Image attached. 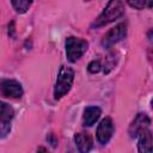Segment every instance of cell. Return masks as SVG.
Segmentation results:
<instances>
[{"label": "cell", "mask_w": 153, "mask_h": 153, "mask_svg": "<svg viewBox=\"0 0 153 153\" xmlns=\"http://www.w3.org/2000/svg\"><path fill=\"white\" fill-rule=\"evenodd\" d=\"M123 13H124V4L122 1H118V0L110 1L108 2L103 12L99 14V17L94 20V23L92 24V27L105 26L112 23L114 20H116L117 18H120Z\"/></svg>", "instance_id": "cell-1"}, {"label": "cell", "mask_w": 153, "mask_h": 153, "mask_svg": "<svg viewBox=\"0 0 153 153\" xmlns=\"http://www.w3.org/2000/svg\"><path fill=\"white\" fill-rule=\"evenodd\" d=\"M73 80H74V71L71 67L61 66L57 73V79H56L55 88H54L55 99H60L69 92L73 85Z\"/></svg>", "instance_id": "cell-2"}, {"label": "cell", "mask_w": 153, "mask_h": 153, "mask_svg": "<svg viewBox=\"0 0 153 153\" xmlns=\"http://www.w3.org/2000/svg\"><path fill=\"white\" fill-rule=\"evenodd\" d=\"M65 44H66V55L71 62H75L76 60H79L88 48L87 41L72 36L66 38Z\"/></svg>", "instance_id": "cell-3"}, {"label": "cell", "mask_w": 153, "mask_h": 153, "mask_svg": "<svg viewBox=\"0 0 153 153\" xmlns=\"http://www.w3.org/2000/svg\"><path fill=\"white\" fill-rule=\"evenodd\" d=\"M127 35V25L126 23H121L117 24L115 27H112L110 31H108L103 39H102V45L104 48H111L114 44H116L117 42H120L121 39H123Z\"/></svg>", "instance_id": "cell-4"}, {"label": "cell", "mask_w": 153, "mask_h": 153, "mask_svg": "<svg viewBox=\"0 0 153 153\" xmlns=\"http://www.w3.org/2000/svg\"><path fill=\"white\" fill-rule=\"evenodd\" d=\"M115 131L114 122L110 117H105L100 121V123L97 127V140L99 143L105 145L109 142V140L112 137V134Z\"/></svg>", "instance_id": "cell-5"}, {"label": "cell", "mask_w": 153, "mask_h": 153, "mask_svg": "<svg viewBox=\"0 0 153 153\" xmlns=\"http://www.w3.org/2000/svg\"><path fill=\"white\" fill-rule=\"evenodd\" d=\"M149 126H151V120L149 117L146 115V114H137L135 116V118L133 120V122L130 123L129 126V129H128V133L130 135V137H136L139 136L142 131L149 129Z\"/></svg>", "instance_id": "cell-6"}, {"label": "cell", "mask_w": 153, "mask_h": 153, "mask_svg": "<svg viewBox=\"0 0 153 153\" xmlns=\"http://www.w3.org/2000/svg\"><path fill=\"white\" fill-rule=\"evenodd\" d=\"M0 92L8 98H20L23 96V87L17 80L4 79L0 81Z\"/></svg>", "instance_id": "cell-7"}, {"label": "cell", "mask_w": 153, "mask_h": 153, "mask_svg": "<svg viewBox=\"0 0 153 153\" xmlns=\"http://www.w3.org/2000/svg\"><path fill=\"white\" fill-rule=\"evenodd\" d=\"M74 142L79 153H88L93 147V140L88 133H76L74 135Z\"/></svg>", "instance_id": "cell-8"}, {"label": "cell", "mask_w": 153, "mask_h": 153, "mask_svg": "<svg viewBox=\"0 0 153 153\" xmlns=\"http://www.w3.org/2000/svg\"><path fill=\"white\" fill-rule=\"evenodd\" d=\"M102 115V110L98 106H88L85 109L84 111V116H82V124L85 127H91L93 126L98 118Z\"/></svg>", "instance_id": "cell-9"}, {"label": "cell", "mask_w": 153, "mask_h": 153, "mask_svg": "<svg viewBox=\"0 0 153 153\" xmlns=\"http://www.w3.org/2000/svg\"><path fill=\"white\" fill-rule=\"evenodd\" d=\"M137 149L139 153H152V131L149 129L139 135Z\"/></svg>", "instance_id": "cell-10"}, {"label": "cell", "mask_w": 153, "mask_h": 153, "mask_svg": "<svg viewBox=\"0 0 153 153\" xmlns=\"http://www.w3.org/2000/svg\"><path fill=\"white\" fill-rule=\"evenodd\" d=\"M14 116V110L7 103L0 100V123H10Z\"/></svg>", "instance_id": "cell-11"}, {"label": "cell", "mask_w": 153, "mask_h": 153, "mask_svg": "<svg viewBox=\"0 0 153 153\" xmlns=\"http://www.w3.org/2000/svg\"><path fill=\"white\" fill-rule=\"evenodd\" d=\"M12 6L14 7V10L18 12V13H25L29 7L32 5L31 1H23V0H19V1H12L11 2Z\"/></svg>", "instance_id": "cell-12"}, {"label": "cell", "mask_w": 153, "mask_h": 153, "mask_svg": "<svg viewBox=\"0 0 153 153\" xmlns=\"http://www.w3.org/2000/svg\"><path fill=\"white\" fill-rule=\"evenodd\" d=\"M128 5L134 7V8H137V10H142L145 7H151L153 4L152 2H148V1H128Z\"/></svg>", "instance_id": "cell-13"}, {"label": "cell", "mask_w": 153, "mask_h": 153, "mask_svg": "<svg viewBox=\"0 0 153 153\" xmlns=\"http://www.w3.org/2000/svg\"><path fill=\"white\" fill-rule=\"evenodd\" d=\"M100 68H102V65H100V62L98 60L91 61L88 63V67H87V69H88L90 73H98L100 71Z\"/></svg>", "instance_id": "cell-14"}, {"label": "cell", "mask_w": 153, "mask_h": 153, "mask_svg": "<svg viewBox=\"0 0 153 153\" xmlns=\"http://www.w3.org/2000/svg\"><path fill=\"white\" fill-rule=\"evenodd\" d=\"M11 130L10 123H0V137H5Z\"/></svg>", "instance_id": "cell-15"}, {"label": "cell", "mask_w": 153, "mask_h": 153, "mask_svg": "<svg viewBox=\"0 0 153 153\" xmlns=\"http://www.w3.org/2000/svg\"><path fill=\"white\" fill-rule=\"evenodd\" d=\"M37 153H49V152H48L45 148H43V147H39V148H38V151H37Z\"/></svg>", "instance_id": "cell-16"}]
</instances>
